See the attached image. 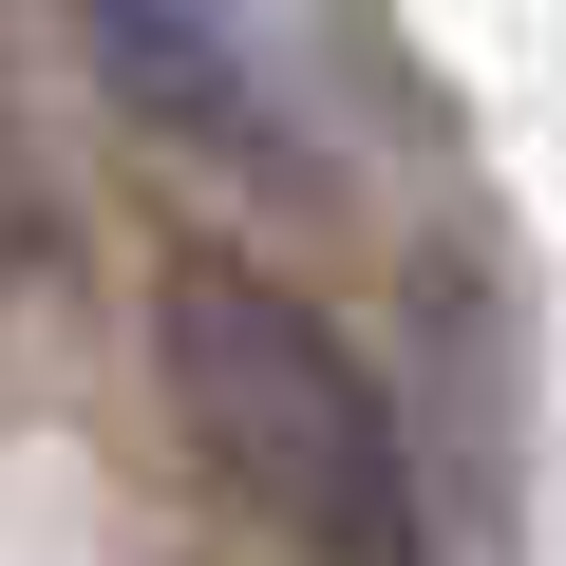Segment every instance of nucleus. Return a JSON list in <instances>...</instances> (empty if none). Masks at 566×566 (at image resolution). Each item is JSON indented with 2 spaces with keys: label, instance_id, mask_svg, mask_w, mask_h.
<instances>
[{
  "label": "nucleus",
  "instance_id": "nucleus-1",
  "mask_svg": "<svg viewBox=\"0 0 566 566\" xmlns=\"http://www.w3.org/2000/svg\"><path fill=\"white\" fill-rule=\"evenodd\" d=\"M151 378H170V416H189V453L245 528H283L303 566H434L416 434L303 283H264L245 245H189L151 283Z\"/></svg>",
  "mask_w": 566,
  "mask_h": 566
},
{
  "label": "nucleus",
  "instance_id": "nucleus-2",
  "mask_svg": "<svg viewBox=\"0 0 566 566\" xmlns=\"http://www.w3.org/2000/svg\"><path fill=\"white\" fill-rule=\"evenodd\" d=\"M57 20L95 39V76H114L151 133L264 151V76H245V20H227V0H57Z\"/></svg>",
  "mask_w": 566,
  "mask_h": 566
},
{
  "label": "nucleus",
  "instance_id": "nucleus-3",
  "mask_svg": "<svg viewBox=\"0 0 566 566\" xmlns=\"http://www.w3.org/2000/svg\"><path fill=\"white\" fill-rule=\"evenodd\" d=\"M0 245H20V151H0Z\"/></svg>",
  "mask_w": 566,
  "mask_h": 566
}]
</instances>
